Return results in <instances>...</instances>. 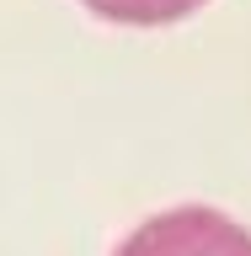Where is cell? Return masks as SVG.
Returning a JSON list of instances; mask_svg holds the SVG:
<instances>
[{
	"label": "cell",
	"instance_id": "cell-1",
	"mask_svg": "<svg viewBox=\"0 0 251 256\" xmlns=\"http://www.w3.org/2000/svg\"><path fill=\"white\" fill-rule=\"evenodd\" d=\"M112 256H251V235L214 208H171L144 219Z\"/></svg>",
	"mask_w": 251,
	"mask_h": 256
},
{
	"label": "cell",
	"instance_id": "cell-2",
	"mask_svg": "<svg viewBox=\"0 0 251 256\" xmlns=\"http://www.w3.org/2000/svg\"><path fill=\"white\" fill-rule=\"evenodd\" d=\"M107 22H128V27H160V22H182L187 11H198L203 0H80Z\"/></svg>",
	"mask_w": 251,
	"mask_h": 256
}]
</instances>
